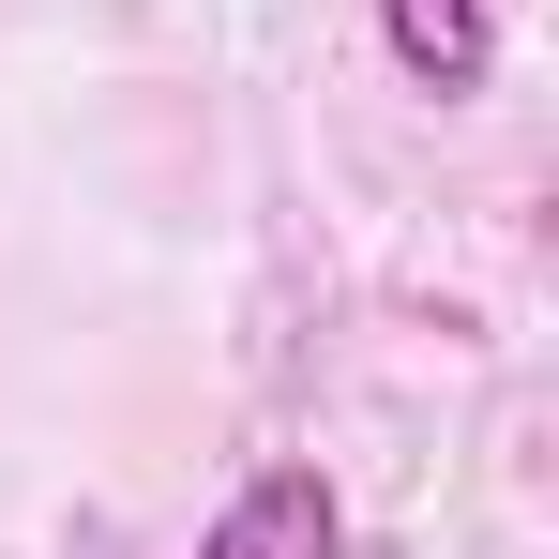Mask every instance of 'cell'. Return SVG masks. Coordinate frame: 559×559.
<instances>
[{
  "mask_svg": "<svg viewBox=\"0 0 559 559\" xmlns=\"http://www.w3.org/2000/svg\"><path fill=\"white\" fill-rule=\"evenodd\" d=\"M197 559H348V499L318 454H258L227 484V514L197 530Z\"/></svg>",
  "mask_w": 559,
  "mask_h": 559,
  "instance_id": "obj_1",
  "label": "cell"
},
{
  "mask_svg": "<svg viewBox=\"0 0 559 559\" xmlns=\"http://www.w3.org/2000/svg\"><path fill=\"white\" fill-rule=\"evenodd\" d=\"M378 46L408 61V92L468 106L484 76H499V0H378Z\"/></svg>",
  "mask_w": 559,
  "mask_h": 559,
  "instance_id": "obj_2",
  "label": "cell"
}]
</instances>
